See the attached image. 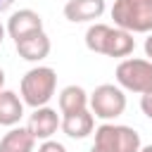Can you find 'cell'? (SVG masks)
I'll return each mask as SVG.
<instances>
[{
    "label": "cell",
    "mask_w": 152,
    "mask_h": 152,
    "mask_svg": "<svg viewBox=\"0 0 152 152\" xmlns=\"http://www.w3.org/2000/svg\"><path fill=\"white\" fill-rule=\"evenodd\" d=\"M88 102H90V95L81 86H66L59 93V112H62V116L88 109Z\"/></svg>",
    "instance_id": "cell-14"
},
{
    "label": "cell",
    "mask_w": 152,
    "mask_h": 152,
    "mask_svg": "<svg viewBox=\"0 0 152 152\" xmlns=\"http://www.w3.org/2000/svg\"><path fill=\"white\" fill-rule=\"evenodd\" d=\"M5 31H7V28H5V26H2V24H0V43H2V40H5Z\"/></svg>",
    "instance_id": "cell-20"
},
{
    "label": "cell",
    "mask_w": 152,
    "mask_h": 152,
    "mask_svg": "<svg viewBox=\"0 0 152 152\" xmlns=\"http://www.w3.org/2000/svg\"><path fill=\"white\" fill-rule=\"evenodd\" d=\"M14 45H17L19 57H24L26 62H40V59H45L50 55V48H52L45 31H36V33L17 40Z\"/></svg>",
    "instance_id": "cell-9"
},
{
    "label": "cell",
    "mask_w": 152,
    "mask_h": 152,
    "mask_svg": "<svg viewBox=\"0 0 152 152\" xmlns=\"http://www.w3.org/2000/svg\"><path fill=\"white\" fill-rule=\"evenodd\" d=\"M95 145L107 152H140V135L131 126L121 124H102L95 128Z\"/></svg>",
    "instance_id": "cell-3"
},
{
    "label": "cell",
    "mask_w": 152,
    "mask_h": 152,
    "mask_svg": "<svg viewBox=\"0 0 152 152\" xmlns=\"http://www.w3.org/2000/svg\"><path fill=\"white\" fill-rule=\"evenodd\" d=\"M57 88V74L52 66H33L21 78V100L28 107H45Z\"/></svg>",
    "instance_id": "cell-1"
},
{
    "label": "cell",
    "mask_w": 152,
    "mask_h": 152,
    "mask_svg": "<svg viewBox=\"0 0 152 152\" xmlns=\"http://www.w3.org/2000/svg\"><path fill=\"white\" fill-rule=\"evenodd\" d=\"M112 19L131 33H152V0H114Z\"/></svg>",
    "instance_id": "cell-2"
},
{
    "label": "cell",
    "mask_w": 152,
    "mask_h": 152,
    "mask_svg": "<svg viewBox=\"0 0 152 152\" xmlns=\"http://www.w3.org/2000/svg\"><path fill=\"white\" fill-rule=\"evenodd\" d=\"M104 10H107L104 0H69L64 5V17L74 24H83V21L100 19Z\"/></svg>",
    "instance_id": "cell-8"
},
{
    "label": "cell",
    "mask_w": 152,
    "mask_h": 152,
    "mask_svg": "<svg viewBox=\"0 0 152 152\" xmlns=\"http://www.w3.org/2000/svg\"><path fill=\"white\" fill-rule=\"evenodd\" d=\"M109 28H112V26H107V24H93V26H88V31H86V48H88L90 52L102 55L104 40H107V36H109Z\"/></svg>",
    "instance_id": "cell-15"
},
{
    "label": "cell",
    "mask_w": 152,
    "mask_h": 152,
    "mask_svg": "<svg viewBox=\"0 0 152 152\" xmlns=\"http://www.w3.org/2000/svg\"><path fill=\"white\" fill-rule=\"evenodd\" d=\"M145 55L152 59V33H147V38H145Z\"/></svg>",
    "instance_id": "cell-18"
},
{
    "label": "cell",
    "mask_w": 152,
    "mask_h": 152,
    "mask_svg": "<svg viewBox=\"0 0 152 152\" xmlns=\"http://www.w3.org/2000/svg\"><path fill=\"white\" fill-rule=\"evenodd\" d=\"M38 152H66V147L62 145V142H57V140H43L40 142V147H38Z\"/></svg>",
    "instance_id": "cell-16"
},
{
    "label": "cell",
    "mask_w": 152,
    "mask_h": 152,
    "mask_svg": "<svg viewBox=\"0 0 152 152\" xmlns=\"http://www.w3.org/2000/svg\"><path fill=\"white\" fill-rule=\"evenodd\" d=\"M36 31H43V17L38 12L28 10V7L14 12L7 19V33H10V38H14V43L31 36V33H36Z\"/></svg>",
    "instance_id": "cell-7"
},
{
    "label": "cell",
    "mask_w": 152,
    "mask_h": 152,
    "mask_svg": "<svg viewBox=\"0 0 152 152\" xmlns=\"http://www.w3.org/2000/svg\"><path fill=\"white\" fill-rule=\"evenodd\" d=\"M140 109H142V114L147 119H152V90L140 95Z\"/></svg>",
    "instance_id": "cell-17"
},
{
    "label": "cell",
    "mask_w": 152,
    "mask_h": 152,
    "mask_svg": "<svg viewBox=\"0 0 152 152\" xmlns=\"http://www.w3.org/2000/svg\"><path fill=\"white\" fill-rule=\"evenodd\" d=\"M135 50V40H133V33L126 31V28H109V36L104 40V50L102 55L107 57H128L131 52Z\"/></svg>",
    "instance_id": "cell-11"
},
{
    "label": "cell",
    "mask_w": 152,
    "mask_h": 152,
    "mask_svg": "<svg viewBox=\"0 0 152 152\" xmlns=\"http://www.w3.org/2000/svg\"><path fill=\"white\" fill-rule=\"evenodd\" d=\"M140 152H152V145H145V147H140Z\"/></svg>",
    "instance_id": "cell-23"
},
{
    "label": "cell",
    "mask_w": 152,
    "mask_h": 152,
    "mask_svg": "<svg viewBox=\"0 0 152 152\" xmlns=\"http://www.w3.org/2000/svg\"><path fill=\"white\" fill-rule=\"evenodd\" d=\"M90 112L102 119V121H112L116 116H121L126 112V95L121 90V86L114 83H102L90 93V102H88Z\"/></svg>",
    "instance_id": "cell-5"
},
{
    "label": "cell",
    "mask_w": 152,
    "mask_h": 152,
    "mask_svg": "<svg viewBox=\"0 0 152 152\" xmlns=\"http://www.w3.org/2000/svg\"><path fill=\"white\" fill-rule=\"evenodd\" d=\"M90 152H107V150H102V147H97V145H93V147H90Z\"/></svg>",
    "instance_id": "cell-22"
},
{
    "label": "cell",
    "mask_w": 152,
    "mask_h": 152,
    "mask_svg": "<svg viewBox=\"0 0 152 152\" xmlns=\"http://www.w3.org/2000/svg\"><path fill=\"white\" fill-rule=\"evenodd\" d=\"M116 83L124 90H131V93H138V95L150 93L152 90V59L128 57V59L119 62Z\"/></svg>",
    "instance_id": "cell-4"
},
{
    "label": "cell",
    "mask_w": 152,
    "mask_h": 152,
    "mask_svg": "<svg viewBox=\"0 0 152 152\" xmlns=\"http://www.w3.org/2000/svg\"><path fill=\"white\" fill-rule=\"evenodd\" d=\"M2 86H5V71L0 69V90H2Z\"/></svg>",
    "instance_id": "cell-21"
},
{
    "label": "cell",
    "mask_w": 152,
    "mask_h": 152,
    "mask_svg": "<svg viewBox=\"0 0 152 152\" xmlns=\"http://www.w3.org/2000/svg\"><path fill=\"white\" fill-rule=\"evenodd\" d=\"M26 128L31 131V135L36 138V140H50L55 133H57V128H62V119H59V114L52 109V107H36L33 109V114L28 116V124H26Z\"/></svg>",
    "instance_id": "cell-6"
},
{
    "label": "cell",
    "mask_w": 152,
    "mask_h": 152,
    "mask_svg": "<svg viewBox=\"0 0 152 152\" xmlns=\"http://www.w3.org/2000/svg\"><path fill=\"white\" fill-rule=\"evenodd\" d=\"M12 2H14V0H0V12L10 10V7H12Z\"/></svg>",
    "instance_id": "cell-19"
},
{
    "label": "cell",
    "mask_w": 152,
    "mask_h": 152,
    "mask_svg": "<svg viewBox=\"0 0 152 152\" xmlns=\"http://www.w3.org/2000/svg\"><path fill=\"white\" fill-rule=\"evenodd\" d=\"M95 128V114L90 109H83V112H76V114H64L62 116V131L74 138V140H81V138H88Z\"/></svg>",
    "instance_id": "cell-10"
},
{
    "label": "cell",
    "mask_w": 152,
    "mask_h": 152,
    "mask_svg": "<svg viewBox=\"0 0 152 152\" xmlns=\"http://www.w3.org/2000/svg\"><path fill=\"white\" fill-rule=\"evenodd\" d=\"M33 147L36 138L31 135L28 128L21 126H12L0 140V152H33Z\"/></svg>",
    "instance_id": "cell-12"
},
{
    "label": "cell",
    "mask_w": 152,
    "mask_h": 152,
    "mask_svg": "<svg viewBox=\"0 0 152 152\" xmlns=\"http://www.w3.org/2000/svg\"><path fill=\"white\" fill-rule=\"evenodd\" d=\"M24 116V100L14 90H0V126H17Z\"/></svg>",
    "instance_id": "cell-13"
}]
</instances>
